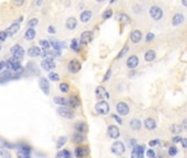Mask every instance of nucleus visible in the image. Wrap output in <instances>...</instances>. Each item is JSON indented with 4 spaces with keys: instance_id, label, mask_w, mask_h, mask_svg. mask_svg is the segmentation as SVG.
I'll return each instance as SVG.
<instances>
[{
    "instance_id": "f257e3e1",
    "label": "nucleus",
    "mask_w": 187,
    "mask_h": 158,
    "mask_svg": "<svg viewBox=\"0 0 187 158\" xmlns=\"http://www.w3.org/2000/svg\"><path fill=\"white\" fill-rule=\"evenodd\" d=\"M124 151H126V149H124V145H123L121 142H115V143L112 144L111 151L113 154L120 156V155H122L123 153H124Z\"/></svg>"
},
{
    "instance_id": "f03ea898",
    "label": "nucleus",
    "mask_w": 187,
    "mask_h": 158,
    "mask_svg": "<svg viewBox=\"0 0 187 158\" xmlns=\"http://www.w3.org/2000/svg\"><path fill=\"white\" fill-rule=\"evenodd\" d=\"M11 53L13 55V57L19 59V61H21L23 55H24V50H23V48L20 45H15L11 48Z\"/></svg>"
},
{
    "instance_id": "7ed1b4c3",
    "label": "nucleus",
    "mask_w": 187,
    "mask_h": 158,
    "mask_svg": "<svg viewBox=\"0 0 187 158\" xmlns=\"http://www.w3.org/2000/svg\"><path fill=\"white\" fill-rule=\"evenodd\" d=\"M96 111L100 114H107L109 112V104L105 101H99L96 104Z\"/></svg>"
},
{
    "instance_id": "20e7f679",
    "label": "nucleus",
    "mask_w": 187,
    "mask_h": 158,
    "mask_svg": "<svg viewBox=\"0 0 187 158\" xmlns=\"http://www.w3.org/2000/svg\"><path fill=\"white\" fill-rule=\"evenodd\" d=\"M57 112L58 114L63 116V118H74V112L72 110H69L68 108H66V107H61V108L57 109Z\"/></svg>"
},
{
    "instance_id": "39448f33",
    "label": "nucleus",
    "mask_w": 187,
    "mask_h": 158,
    "mask_svg": "<svg viewBox=\"0 0 187 158\" xmlns=\"http://www.w3.org/2000/svg\"><path fill=\"white\" fill-rule=\"evenodd\" d=\"M82 68V65L79 63L77 59H72V61H69L68 64V70L73 74H76V72H78Z\"/></svg>"
},
{
    "instance_id": "423d86ee",
    "label": "nucleus",
    "mask_w": 187,
    "mask_h": 158,
    "mask_svg": "<svg viewBox=\"0 0 187 158\" xmlns=\"http://www.w3.org/2000/svg\"><path fill=\"white\" fill-rule=\"evenodd\" d=\"M150 15H151L154 20L158 21V20H161V18H162V15H163V12L160 8L154 6V7H152L151 9H150Z\"/></svg>"
},
{
    "instance_id": "0eeeda50",
    "label": "nucleus",
    "mask_w": 187,
    "mask_h": 158,
    "mask_svg": "<svg viewBox=\"0 0 187 158\" xmlns=\"http://www.w3.org/2000/svg\"><path fill=\"white\" fill-rule=\"evenodd\" d=\"M117 111L120 115H127L129 113V107L124 102H119L117 104Z\"/></svg>"
},
{
    "instance_id": "6e6552de",
    "label": "nucleus",
    "mask_w": 187,
    "mask_h": 158,
    "mask_svg": "<svg viewBox=\"0 0 187 158\" xmlns=\"http://www.w3.org/2000/svg\"><path fill=\"white\" fill-rule=\"evenodd\" d=\"M107 133H108V135L111 137V138L116 140V138H118L119 135H120V131H119V129L116 125H110L108 127Z\"/></svg>"
},
{
    "instance_id": "1a4fd4ad",
    "label": "nucleus",
    "mask_w": 187,
    "mask_h": 158,
    "mask_svg": "<svg viewBox=\"0 0 187 158\" xmlns=\"http://www.w3.org/2000/svg\"><path fill=\"white\" fill-rule=\"evenodd\" d=\"M96 96H97V98H99V99H108L109 98V94L107 92V90L105 89L104 87H101V86H99V87H97L96 88Z\"/></svg>"
},
{
    "instance_id": "9d476101",
    "label": "nucleus",
    "mask_w": 187,
    "mask_h": 158,
    "mask_svg": "<svg viewBox=\"0 0 187 158\" xmlns=\"http://www.w3.org/2000/svg\"><path fill=\"white\" fill-rule=\"evenodd\" d=\"M41 66L44 70H52L53 68H55V63L53 61V59H45L41 63Z\"/></svg>"
},
{
    "instance_id": "9b49d317",
    "label": "nucleus",
    "mask_w": 187,
    "mask_h": 158,
    "mask_svg": "<svg viewBox=\"0 0 187 158\" xmlns=\"http://www.w3.org/2000/svg\"><path fill=\"white\" fill-rule=\"evenodd\" d=\"M91 40H93V33L89 31H85L80 36V43L88 44L89 42H91Z\"/></svg>"
},
{
    "instance_id": "f8f14e48",
    "label": "nucleus",
    "mask_w": 187,
    "mask_h": 158,
    "mask_svg": "<svg viewBox=\"0 0 187 158\" xmlns=\"http://www.w3.org/2000/svg\"><path fill=\"white\" fill-rule=\"evenodd\" d=\"M40 88L42 89V91L45 94H49V92H50V83L47 81V79L45 78L40 79Z\"/></svg>"
},
{
    "instance_id": "ddd939ff",
    "label": "nucleus",
    "mask_w": 187,
    "mask_h": 158,
    "mask_svg": "<svg viewBox=\"0 0 187 158\" xmlns=\"http://www.w3.org/2000/svg\"><path fill=\"white\" fill-rule=\"evenodd\" d=\"M139 64V58L135 56V55H132V56H130L128 58V61H127V66L129 67V68H135Z\"/></svg>"
},
{
    "instance_id": "4468645a",
    "label": "nucleus",
    "mask_w": 187,
    "mask_h": 158,
    "mask_svg": "<svg viewBox=\"0 0 187 158\" xmlns=\"http://www.w3.org/2000/svg\"><path fill=\"white\" fill-rule=\"evenodd\" d=\"M143 153H144V147L143 146H135L134 149L132 151V157L133 158H141L143 157Z\"/></svg>"
},
{
    "instance_id": "2eb2a0df",
    "label": "nucleus",
    "mask_w": 187,
    "mask_h": 158,
    "mask_svg": "<svg viewBox=\"0 0 187 158\" xmlns=\"http://www.w3.org/2000/svg\"><path fill=\"white\" fill-rule=\"evenodd\" d=\"M43 57L45 58V59H54L56 56H58L60 55V50H56V52H50V50H44V53L43 54Z\"/></svg>"
},
{
    "instance_id": "dca6fc26",
    "label": "nucleus",
    "mask_w": 187,
    "mask_h": 158,
    "mask_svg": "<svg viewBox=\"0 0 187 158\" xmlns=\"http://www.w3.org/2000/svg\"><path fill=\"white\" fill-rule=\"evenodd\" d=\"M19 29H20V25H19L18 23H15V24L10 25V26L6 30V33H7L8 36H12L13 34H15V33L18 32Z\"/></svg>"
},
{
    "instance_id": "f3484780",
    "label": "nucleus",
    "mask_w": 187,
    "mask_h": 158,
    "mask_svg": "<svg viewBox=\"0 0 187 158\" xmlns=\"http://www.w3.org/2000/svg\"><path fill=\"white\" fill-rule=\"evenodd\" d=\"M131 41H132L133 43H138V42H140L141 41V37H142V33L139 31V30H135V31H133L131 33Z\"/></svg>"
},
{
    "instance_id": "a211bd4d",
    "label": "nucleus",
    "mask_w": 187,
    "mask_h": 158,
    "mask_svg": "<svg viewBox=\"0 0 187 158\" xmlns=\"http://www.w3.org/2000/svg\"><path fill=\"white\" fill-rule=\"evenodd\" d=\"M184 22V15H180V13H177V15H175L174 17H173L172 19V24L173 25H180L182 24Z\"/></svg>"
},
{
    "instance_id": "6ab92c4d",
    "label": "nucleus",
    "mask_w": 187,
    "mask_h": 158,
    "mask_svg": "<svg viewBox=\"0 0 187 158\" xmlns=\"http://www.w3.org/2000/svg\"><path fill=\"white\" fill-rule=\"evenodd\" d=\"M75 129L77 131V132H79V133H85V132H87L88 127H87L86 123L78 122V123H76L75 124Z\"/></svg>"
},
{
    "instance_id": "aec40b11",
    "label": "nucleus",
    "mask_w": 187,
    "mask_h": 158,
    "mask_svg": "<svg viewBox=\"0 0 187 158\" xmlns=\"http://www.w3.org/2000/svg\"><path fill=\"white\" fill-rule=\"evenodd\" d=\"M28 55L31 56V57H36V56L41 55V50H40L39 47H36V46L30 47L29 50H28Z\"/></svg>"
},
{
    "instance_id": "412c9836",
    "label": "nucleus",
    "mask_w": 187,
    "mask_h": 158,
    "mask_svg": "<svg viewBox=\"0 0 187 158\" xmlns=\"http://www.w3.org/2000/svg\"><path fill=\"white\" fill-rule=\"evenodd\" d=\"M144 125H145V127L148 129H154L156 127V122H155L153 118H149L144 121Z\"/></svg>"
},
{
    "instance_id": "4be33fe9",
    "label": "nucleus",
    "mask_w": 187,
    "mask_h": 158,
    "mask_svg": "<svg viewBox=\"0 0 187 158\" xmlns=\"http://www.w3.org/2000/svg\"><path fill=\"white\" fill-rule=\"evenodd\" d=\"M88 154V148L87 147H78L75 149L76 157H84Z\"/></svg>"
},
{
    "instance_id": "5701e85b",
    "label": "nucleus",
    "mask_w": 187,
    "mask_h": 158,
    "mask_svg": "<svg viewBox=\"0 0 187 158\" xmlns=\"http://www.w3.org/2000/svg\"><path fill=\"white\" fill-rule=\"evenodd\" d=\"M54 102H55V103L60 104V105H64V107H71V104H69V100L65 99V98H62V97L55 98Z\"/></svg>"
},
{
    "instance_id": "b1692460",
    "label": "nucleus",
    "mask_w": 187,
    "mask_h": 158,
    "mask_svg": "<svg viewBox=\"0 0 187 158\" xmlns=\"http://www.w3.org/2000/svg\"><path fill=\"white\" fill-rule=\"evenodd\" d=\"M35 35H36V33L33 28H29V29L25 31V40H28V41L33 40L35 37Z\"/></svg>"
},
{
    "instance_id": "393cba45",
    "label": "nucleus",
    "mask_w": 187,
    "mask_h": 158,
    "mask_svg": "<svg viewBox=\"0 0 187 158\" xmlns=\"http://www.w3.org/2000/svg\"><path fill=\"white\" fill-rule=\"evenodd\" d=\"M77 25V21L75 18H68L66 21V28L68 30H74Z\"/></svg>"
},
{
    "instance_id": "a878e982",
    "label": "nucleus",
    "mask_w": 187,
    "mask_h": 158,
    "mask_svg": "<svg viewBox=\"0 0 187 158\" xmlns=\"http://www.w3.org/2000/svg\"><path fill=\"white\" fill-rule=\"evenodd\" d=\"M91 12L90 11H88V10H86V11H84L83 13L80 15V21L82 22H88L91 19Z\"/></svg>"
},
{
    "instance_id": "bb28decb",
    "label": "nucleus",
    "mask_w": 187,
    "mask_h": 158,
    "mask_svg": "<svg viewBox=\"0 0 187 158\" xmlns=\"http://www.w3.org/2000/svg\"><path fill=\"white\" fill-rule=\"evenodd\" d=\"M69 104H71V107H74V108L79 107L80 101H79L78 97L77 96H72V97L69 98Z\"/></svg>"
},
{
    "instance_id": "cd10ccee",
    "label": "nucleus",
    "mask_w": 187,
    "mask_h": 158,
    "mask_svg": "<svg viewBox=\"0 0 187 158\" xmlns=\"http://www.w3.org/2000/svg\"><path fill=\"white\" fill-rule=\"evenodd\" d=\"M155 58V52L154 50H148L144 55V59L147 61H152Z\"/></svg>"
},
{
    "instance_id": "c85d7f7f",
    "label": "nucleus",
    "mask_w": 187,
    "mask_h": 158,
    "mask_svg": "<svg viewBox=\"0 0 187 158\" xmlns=\"http://www.w3.org/2000/svg\"><path fill=\"white\" fill-rule=\"evenodd\" d=\"M130 126H131V129L137 131V129H139L141 127V122L139 120H137V118H133V120H131V122H130Z\"/></svg>"
},
{
    "instance_id": "c756f323",
    "label": "nucleus",
    "mask_w": 187,
    "mask_h": 158,
    "mask_svg": "<svg viewBox=\"0 0 187 158\" xmlns=\"http://www.w3.org/2000/svg\"><path fill=\"white\" fill-rule=\"evenodd\" d=\"M182 129H183L182 125H178V124H173V125L171 126V131L175 134H180V132H182Z\"/></svg>"
},
{
    "instance_id": "7c9ffc66",
    "label": "nucleus",
    "mask_w": 187,
    "mask_h": 158,
    "mask_svg": "<svg viewBox=\"0 0 187 158\" xmlns=\"http://www.w3.org/2000/svg\"><path fill=\"white\" fill-rule=\"evenodd\" d=\"M51 45L54 47L56 50H60L62 48V47H64V43H60V42H56V41H52L51 42Z\"/></svg>"
},
{
    "instance_id": "2f4dec72",
    "label": "nucleus",
    "mask_w": 187,
    "mask_h": 158,
    "mask_svg": "<svg viewBox=\"0 0 187 158\" xmlns=\"http://www.w3.org/2000/svg\"><path fill=\"white\" fill-rule=\"evenodd\" d=\"M73 140H74V142H75V143H82V142H84L85 137H84L83 135H80V133H77V134H75V135H74Z\"/></svg>"
},
{
    "instance_id": "473e14b6",
    "label": "nucleus",
    "mask_w": 187,
    "mask_h": 158,
    "mask_svg": "<svg viewBox=\"0 0 187 158\" xmlns=\"http://www.w3.org/2000/svg\"><path fill=\"white\" fill-rule=\"evenodd\" d=\"M39 44L41 45V47H43L44 50H49V47H50V42L46 41V40H40Z\"/></svg>"
},
{
    "instance_id": "72a5a7b5",
    "label": "nucleus",
    "mask_w": 187,
    "mask_h": 158,
    "mask_svg": "<svg viewBox=\"0 0 187 158\" xmlns=\"http://www.w3.org/2000/svg\"><path fill=\"white\" fill-rule=\"evenodd\" d=\"M60 90H61L62 92H68V91H69V86H68V83H62L61 85H60Z\"/></svg>"
},
{
    "instance_id": "f704fd0d",
    "label": "nucleus",
    "mask_w": 187,
    "mask_h": 158,
    "mask_svg": "<svg viewBox=\"0 0 187 158\" xmlns=\"http://www.w3.org/2000/svg\"><path fill=\"white\" fill-rule=\"evenodd\" d=\"M79 42H78V40L77 39H74L73 40V42H72V48L74 50H76V52H78L79 50Z\"/></svg>"
},
{
    "instance_id": "c9c22d12",
    "label": "nucleus",
    "mask_w": 187,
    "mask_h": 158,
    "mask_svg": "<svg viewBox=\"0 0 187 158\" xmlns=\"http://www.w3.org/2000/svg\"><path fill=\"white\" fill-rule=\"evenodd\" d=\"M49 78H50L52 81H57V80H60V76H58V74H56V72H50V74H49Z\"/></svg>"
},
{
    "instance_id": "e433bc0d",
    "label": "nucleus",
    "mask_w": 187,
    "mask_h": 158,
    "mask_svg": "<svg viewBox=\"0 0 187 158\" xmlns=\"http://www.w3.org/2000/svg\"><path fill=\"white\" fill-rule=\"evenodd\" d=\"M57 157H63V158H69L71 157V153L67 151H60L57 154Z\"/></svg>"
},
{
    "instance_id": "4c0bfd02",
    "label": "nucleus",
    "mask_w": 187,
    "mask_h": 158,
    "mask_svg": "<svg viewBox=\"0 0 187 158\" xmlns=\"http://www.w3.org/2000/svg\"><path fill=\"white\" fill-rule=\"evenodd\" d=\"M66 140H67V138H66V137H60V140H58V142H57V145H56V146H57V148H61L62 146H63V145H64L65 143H66Z\"/></svg>"
},
{
    "instance_id": "58836bf2",
    "label": "nucleus",
    "mask_w": 187,
    "mask_h": 158,
    "mask_svg": "<svg viewBox=\"0 0 187 158\" xmlns=\"http://www.w3.org/2000/svg\"><path fill=\"white\" fill-rule=\"evenodd\" d=\"M38 23H39V20H38V19H32V20H30V21L28 22V26L33 28V26H36Z\"/></svg>"
},
{
    "instance_id": "ea45409f",
    "label": "nucleus",
    "mask_w": 187,
    "mask_h": 158,
    "mask_svg": "<svg viewBox=\"0 0 187 158\" xmlns=\"http://www.w3.org/2000/svg\"><path fill=\"white\" fill-rule=\"evenodd\" d=\"M177 154V148L175 146H172V147H169V156H175Z\"/></svg>"
},
{
    "instance_id": "a19ab883",
    "label": "nucleus",
    "mask_w": 187,
    "mask_h": 158,
    "mask_svg": "<svg viewBox=\"0 0 187 158\" xmlns=\"http://www.w3.org/2000/svg\"><path fill=\"white\" fill-rule=\"evenodd\" d=\"M112 15V11L111 9H108V10H106L104 12V15H102V17H104V19H109L110 17Z\"/></svg>"
},
{
    "instance_id": "79ce46f5",
    "label": "nucleus",
    "mask_w": 187,
    "mask_h": 158,
    "mask_svg": "<svg viewBox=\"0 0 187 158\" xmlns=\"http://www.w3.org/2000/svg\"><path fill=\"white\" fill-rule=\"evenodd\" d=\"M118 19H119V21H121V22H129V18H128V15H120Z\"/></svg>"
},
{
    "instance_id": "37998d69",
    "label": "nucleus",
    "mask_w": 187,
    "mask_h": 158,
    "mask_svg": "<svg viewBox=\"0 0 187 158\" xmlns=\"http://www.w3.org/2000/svg\"><path fill=\"white\" fill-rule=\"evenodd\" d=\"M7 37H8V35H7V33H6V31H1V32H0V42L4 41Z\"/></svg>"
},
{
    "instance_id": "c03bdc74",
    "label": "nucleus",
    "mask_w": 187,
    "mask_h": 158,
    "mask_svg": "<svg viewBox=\"0 0 187 158\" xmlns=\"http://www.w3.org/2000/svg\"><path fill=\"white\" fill-rule=\"evenodd\" d=\"M129 50V47H128V46H126V47H124V48H123V50H121V52H120V54L118 55V58L122 57L123 55L126 54V52H127V50Z\"/></svg>"
},
{
    "instance_id": "a18cd8bd",
    "label": "nucleus",
    "mask_w": 187,
    "mask_h": 158,
    "mask_svg": "<svg viewBox=\"0 0 187 158\" xmlns=\"http://www.w3.org/2000/svg\"><path fill=\"white\" fill-rule=\"evenodd\" d=\"M158 143H160V140H153L149 143V145H150V146H155V145H158Z\"/></svg>"
},
{
    "instance_id": "49530a36",
    "label": "nucleus",
    "mask_w": 187,
    "mask_h": 158,
    "mask_svg": "<svg viewBox=\"0 0 187 158\" xmlns=\"http://www.w3.org/2000/svg\"><path fill=\"white\" fill-rule=\"evenodd\" d=\"M154 39V34H153V33H149L148 35H147V41H152V40Z\"/></svg>"
},
{
    "instance_id": "de8ad7c7",
    "label": "nucleus",
    "mask_w": 187,
    "mask_h": 158,
    "mask_svg": "<svg viewBox=\"0 0 187 158\" xmlns=\"http://www.w3.org/2000/svg\"><path fill=\"white\" fill-rule=\"evenodd\" d=\"M147 155H148L149 157H155V154H154V151H152V149H149V151H147Z\"/></svg>"
},
{
    "instance_id": "09e8293b",
    "label": "nucleus",
    "mask_w": 187,
    "mask_h": 158,
    "mask_svg": "<svg viewBox=\"0 0 187 158\" xmlns=\"http://www.w3.org/2000/svg\"><path fill=\"white\" fill-rule=\"evenodd\" d=\"M24 2V0H15V6H22Z\"/></svg>"
},
{
    "instance_id": "8fccbe9b",
    "label": "nucleus",
    "mask_w": 187,
    "mask_h": 158,
    "mask_svg": "<svg viewBox=\"0 0 187 158\" xmlns=\"http://www.w3.org/2000/svg\"><path fill=\"white\" fill-rule=\"evenodd\" d=\"M182 145H183V147L184 148H186L187 147V138H182Z\"/></svg>"
},
{
    "instance_id": "3c124183",
    "label": "nucleus",
    "mask_w": 187,
    "mask_h": 158,
    "mask_svg": "<svg viewBox=\"0 0 187 158\" xmlns=\"http://www.w3.org/2000/svg\"><path fill=\"white\" fill-rule=\"evenodd\" d=\"M110 74H111V70L109 69L108 70V74H106V76H105V78H104V81H107L109 79V77H110Z\"/></svg>"
},
{
    "instance_id": "603ef678",
    "label": "nucleus",
    "mask_w": 187,
    "mask_h": 158,
    "mask_svg": "<svg viewBox=\"0 0 187 158\" xmlns=\"http://www.w3.org/2000/svg\"><path fill=\"white\" fill-rule=\"evenodd\" d=\"M182 127L187 129V118H185V120L183 121V123H182Z\"/></svg>"
},
{
    "instance_id": "864d4df0",
    "label": "nucleus",
    "mask_w": 187,
    "mask_h": 158,
    "mask_svg": "<svg viewBox=\"0 0 187 158\" xmlns=\"http://www.w3.org/2000/svg\"><path fill=\"white\" fill-rule=\"evenodd\" d=\"M49 33H52V34H53V33H55V28H54V26H52V25H51V26H49Z\"/></svg>"
},
{
    "instance_id": "5fc2aeb1",
    "label": "nucleus",
    "mask_w": 187,
    "mask_h": 158,
    "mask_svg": "<svg viewBox=\"0 0 187 158\" xmlns=\"http://www.w3.org/2000/svg\"><path fill=\"white\" fill-rule=\"evenodd\" d=\"M6 65H7L6 61H1V63H0V70H2V69L6 67Z\"/></svg>"
},
{
    "instance_id": "6e6d98bb",
    "label": "nucleus",
    "mask_w": 187,
    "mask_h": 158,
    "mask_svg": "<svg viewBox=\"0 0 187 158\" xmlns=\"http://www.w3.org/2000/svg\"><path fill=\"white\" fill-rule=\"evenodd\" d=\"M180 140H182L180 137H174V138H173V143H178Z\"/></svg>"
},
{
    "instance_id": "4d7b16f0",
    "label": "nucleus",
    "mask_w": 187,
    "mask_h": 158,
    "mask_svg": "<svg viewBox=\"0 0 187 158\" xmlns=\"http://www.w3.org/2000/svg\"><path fill=\"white\" fill-rule=\"evenodd\" d=\"M113 118H115L116 120H117V121H118V122L120 123V124H122V121H121V118H119V116H117V115H113Z\"/></svg>"
},
{
    "instance_id": "13d9d810",
    "label": "nucleus",
    "mask_w": 187,
    "mask_h": 158,
    "mask_svg": "<svg viewBox=\"0 0 187 158\" xmlns=\"http://www.w3.org/2000/svg\"><path fill=\"white\" fill-rule=\"evenodd\" d=\"M43 0H36V6H41Z\"/></svg>"
},
{
    "instance_id": "bf43d9fd",
    "label": "nucleus",
    "mask_w": 187,
    "mask_h": 158,
    "mask_svg": "<svg viewBox=\"0 0 187 158\" xmlns=\"http://www.w3.org/2000/svg\"><path fill=\"white\" fill-rule=\"evenodd\" d=\"M182 2H183V4L185 7H187V0H182Z\"/></svg>"
},
{
    "instance_id": "052dcab7",
    "label": "nucleus",
    "mask_w": 187,
    "mask_h": 158,
    "mask_svg": "<svg viewBox=\"0 0 187 158\" xmlns=\"http://www.w3.org/2000/svg\"><path fill=\"white\" fill-rule=\"evenodd\" d=\"M131 144H132V145H135V140H131Z\"/></svg>"
},
{
    "instance_id": "680f3d73",
    "label": "nucleus",
    "mask_w": 187,
    "mask_h": 158,
    "mask_svg": "<svg viewBox=\"0 0 187 158\" xmlns=\"http://www.w3.org/2000/svg\"><path fill=\"white\" fill-rule=\"evenodd\" d=\"M115 1H116V0H110V2H111V4H113Z\"/></svg>"
},
{
    "instance_id": "e2e57ef3",
    "label": "nucleus",
    "mask_w": 187,
    "mask_h": 158,
    "mask_svg": "<svg viewBox=\"0 0 187 158\" xmlns=\"http://www.w3.org/2000/svg\"><path fill=\"white\" fill-rule=\"evenodd\" d=\"M96 1H99V2H102V1H105V0H96Z\"/></svg>"
},
{
    "instance_id": "0e129e2a",
    "label": "nucleus",
    "mask_w": 187,
    "mask_h": 158,
    "mask_svg": "<svg viewBox=\"0 0 187 158\" xmlns=\"http://www.w3.org/2000/svg\"><path fill=\"white\" fill-rule=\"evenodd\" d=\"M0 48H1V46H0Z\"/></svg>"
}]
</instances>
